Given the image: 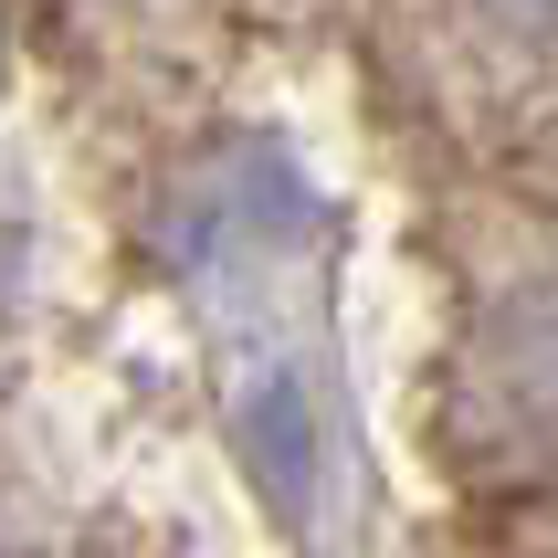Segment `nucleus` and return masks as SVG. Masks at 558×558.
I'll list each match as a JSON object with an SVG mask.
<instances>
[{
  "mask_svg": "<svg viewBox=\"0 0 558 558\" xmlns=\"http://www.w3.org/2000/svg\"><path fill=\"white\" fill-rule=\"evenodd\" d=\"M11 74H22V53H11V22H0V106H11Z\"/></svg>",
  "mask_w": 558,
  "mask_h": 558,
  "instance_id": "39448f33",
  "label": "nucleus"
},
{
  "mask_svg": "<svg viewBox=\"0 0 558 558\" xmlns=\"http://www.w3.org/2000/svg\"><path fill=\"white\" fill-rule=\"evenodd\" d=\"M243 453H253V474H264L284 506H306V485H316V411H306V390H295V369H275L243 401Z\"/></svg>",
  "mask_w": 558,
  "mask_h": 558,
  "instance_id": "f03ea898",
  "label": "nucleus"
},
{
  "mask_svg": "<svg viewBox=\"0 0 558 558\" xmlns=\"http://www.w3.org/2000/svg\"><path fill=\"white\" fill-rule=\"evenodd\" d=\"M496 22H517V32H558V0H485Z\"/></svg>",
  "mask_w": 558,
  "mask_h": 558,
  "instance_id": "20e7f679",
  "label": "nucleus"
},
{
  "mask_svg": "<svg viewBox=\"0 0 558 558\" xmlns=\"http://www.w3.org/2000/svg\"><path fill=\"white\" fill-rule=\"evenodd\" d=\"M22 284H32V253H22V232L0 221V348H11V327H22Z\"/></svg>",
  "mask_w": 558,
  "mask_h": 558,
  "instance_id": "7ed1b4c3",
  "label": "nucleus"
},
{
  "mask_svg": "<svg viewBox=\"0 0 558 558\" xmlns=\"http://www.w3.org/2000/svg\"><path fill=\"white\" fill-rule=\"evenodd\" d=\"M295 221H306L295 169H284L275 148L232 137V148H201L180 180H169L158 232H169L180 264H221V253H253V243H275V232H295Z\"/></svg>",
  "mask_w": 558,
  "mask_h": 558,
  "instance_id": "f257e3e1",
  "label": "nucleus"
}]
</instances>
